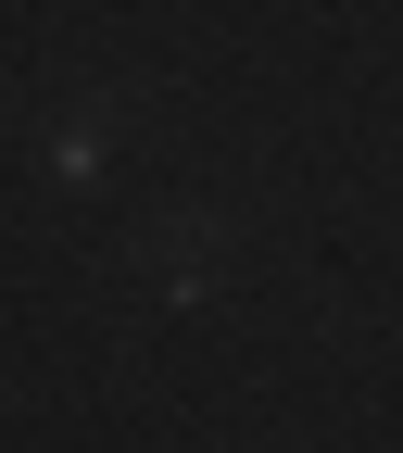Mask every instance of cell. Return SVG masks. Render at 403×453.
I'll list each match as a JSON object with an SVG mask.
<instances>
[{"instance_id": "1", "label": "cell", "mask_w": 403, "mask_h": 453, "mask_svg": "<svg viewBox=\"0 0 403 453\" xmlns=\"http://www.w3.org/2000/svg\"><path fill=\"white\" fill-rule=\"evenodd\" d=\"M151 277H164V290H202V277H214V226H202V214H164Z\"/></svg>"}]
</instances>
